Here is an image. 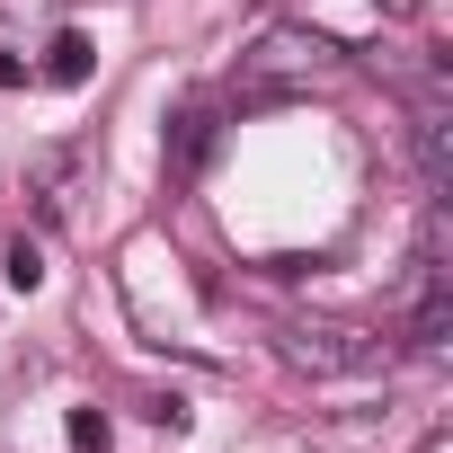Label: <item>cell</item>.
<instances>
[{
    "label": "cell",
    "instance_id": "10",
    "mask_svg": "<svg viewBox=\"0 0 453 453\" xmlns=\"http://www.w3.org/2000/svg\"><path fill=\"white\" fill-rule=\"evenodd\" d=\"M382 10H391V19H409V10H418V0H382Z\"/></svg>",
    "mask_w": 453,
    "mask_h": 453
},
{
    "label": "cell",
    "instance_id": "9",
    "mask_svg": "<svg viewBox=\"0 0 453 453\" xmlns=\"http://www.w3.org/2000/svg\"><path fill=\"white\" fill-rule=\"evenodd\" d=\"M19 81H27V63H19V54H0V89H19Z\"/></svg>",
    "mask_w": 453,
    "mask_h": 453
},
{
    "label": "cell",
    "instance_id": "6",
    "mask_svg": "<svg viewBox=\"0 0 453 453\" xmlns=\"http://www.w3.org/2000/svg\"><path fill=\"white\" fill-rule=\"evenodd\" d=\"M0 276H10V285H19V294H36V285H45V250H36V241H27V232H19V241H10V250H0Z\"/></svg>",
    "mask_w": 453,
    "mask_h": 453
},
{
    "label": "cell",
    "instance_id": "4",
    "mask_svg": "<svg viewBox=\"0 0 453 453\" xmlns=\"http://www.w3.org/2000/svg\"><path fill=\"white\" fill-rule=\"evenodd\" d=\"M72 187H81V160H72V151H45V160H36V178H27V196H36V213H45V222H63V213H72Z\"/></svg>",
    "mask_w": 453,
    "mask_h": 453
},
{
    "label": "cell",
    "instance_id": "8",
    "mask_svg": "<svg viewBox=\"0 0 453 453\" xmlns=\"http://www.w3.org/2000/svg\"><path fill=\"white\" fill-rule=\"evenodd\" d=\"M72 444L81 453H107V409H72Z\"/></svg>",
    "mask_w": 453,
    "mask_h": 453
},
{
    "label": "cell",
    "instance_id": "5",
    "mask_svg": "<svg viewBox=\"0 0 453 453\" xmlns=\"http://www.w3.org/2000/svg\"><path fill=\"white\" fill-rule=\"evenodd\" d=\"M89 63H98V54H89V36H81V27H63V36L45 45V81H54V89H81V81H89Z\"/></svg>",
    "mask_w": 453,
    "mask_h": 453
},
{
    "label": "cell",
    "instance_id": "7",
    "mask_svg": "<svg viewBox=\"0 0 453 453\" xmlns=\"http://www.w3.org/2000/svg\"><path fill=\"white\" fill-rule=\"evenodd\" d=\"M213 151V116H178V160H204Z\"/></svg>",
    "mask_w": 453,
    "mask_h": 453
},
{
    "label": "cell",
    "instance_id": "1",
    "mask_svg": "<svg viewBox=\"0 0 453 453\" xmlns=\"http://www.w3.org/2000/svg\"><path fill=\"white\" fill-rule=\"evenodd\" d=\"M276 347H285L294 373H373V365H382V347H373L365 329H338V320H294Z\"/></svg>",
    "mask_w": 453,
    "mask_h": 453
},
{
    "label": "cell",
    "instance_id": "3",
    "mask_svg": "<svg viewBox=\"0 0 453 453\" xmlns=\"http://www.w3.org/2000/svg\"><path fill=\"white\" fill-rule=\"evenodd\" d=\"M409 142H418L426 196H444V187H453V116H444V107H418V116H409Z\"/></svg>",
    "mask_w": 453,
    "mask_h": 453
},
{
    "label": "cell",
    "instance_id": "2",
    "mask_svg": "<svg viewBox=\"0 0 453 453\" xmlns=\"http://www.w3.org/2000/svg\"><path fill=\"white\" fill-rule=\"evenodd\" d=\"M329 63H338V45H329V36H303V27H276V36L250 54V72H267V81H276V72H329Z\"/></svg>",
    "mask_w": 453,
    "mask_h": 453
}]
</instances>
